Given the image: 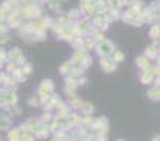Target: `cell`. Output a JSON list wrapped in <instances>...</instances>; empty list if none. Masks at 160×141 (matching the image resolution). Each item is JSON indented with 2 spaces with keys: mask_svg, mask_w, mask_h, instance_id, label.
<instances>
[{
  "mask_svg": "<svg viewBox=\"0 0 160 141\" xmlns=\"http://www.w3.org/2000/svg\"><path fill=\"white\" fill-rule=\"evenodd\" d=\"M152 141H160V136H155L153 137V140Z\"/></svg>",
  "mask_w": 160,
  "mask_h": 141,
  "instance_id": "cell-37",
  "label": "cell"
},
{
  "mask_svg": "<svg viewBox=\"0 0 160 141\" xmlns=\"http://www.w3.org/2000/svg\"><path fill=\"white\" fill-rule=\"evenodd\" d=\"M82 11L86 16H91L96 11V2L91 0H82Z\"/></svg>",
  "mask_w": 160,
  "mask_h": 141,
  "instance_id": "cell-2",
  "label": "cell"
},
{
  "mask_svg": "<svg viewBox=\"0 0 160 141\" xmlns=\"http://www.w3.org/2000/svg\"><path fill=\"white\" fill-rule=\"evenodd\" d=\"M8 140L10 141H20V133L18 130H13L8 133Z\"/></svg>",
  "mask_w": 160,
  "mask_h": 141,
  "instance_id": "cell-22",
  "label": "cell"
},
{
  "mask_svg": "<svg viewBox=\"0 0 160 141\" xmlns=\"http://www.w3.org/2000/svg\"><path fill=\"white\" fill-rule=\"evenodd\" d=\"M7 58L10 59V61H13V62H21V64H24V57H22V54H21V51H20V48H14V50H11L10 52L7 54Z\"/></svg>",
  "mask_w": 160,
  "mask_h": 141,
  "instance_id": "cell-5",
  "label": "cell"
},
{
  "mask_svg": "<svg viewBox=\"0 0 160 141\" xmlns=\"http://www.w3.org/2000/svg\"><path fill=\"white\" fill-rule=\"evenodd\" d=\"M112 59L118 64V62H122L124 61V54L121 52V51H114L112 52Z\"/></svg>",
  "mask_w": 160,
  "mask_h": 141,
  "instance_id": "cell-20",
  "label": "cell"
},
{
  "mask_svg": "<svg viewBox=\"0 0 160 141\" xmlns=\"http://www.w3.org/2000/svg\"><path fill=\"white\" fill-rule=\"evenodd\" d=\"M11 127V122L7 117H2L0 116V130H7Z\"/></svg>",
  "mask_w": 160,
  "mask_h": 141,
  "instance_id": "cell-12",
  "label": "cell"
},
{
  "mask_svg": "<svg viewBox=\"0 0 160 141\" xmlns=\"http://www.w3.org/2000/svg\"><path fill=\"white\" fill-rule=\"evenodd\" d=\"M101 68L105 72H112V71H115V68H117V62L114 61L112 58L102 57V59H101Z\"/></svg>",
  "mask_w": 160,
  "mask_h": 141,
  "instance_id": "cell-3",
  "label": "cell"
},
{
  "mask_svg": "<svg viewBox=\"0 0 160 141\" xmlns=\"http://www.w3.org/2000/svg\"><path fill=\"white\" fill-rule=\"evenodd\" d=\"M20 141H32V136L30 133H25L24 136L20 137Z\"/></svg>",
  "mask_w": 160,
  "mask_h": 141,
  "instance_id": "cell-29",
  "label": "cell"
},
{
  "mask_svg": "<svg viewBox=\"0 0 160 141\" xmlns=\"http://www.w3.org/2000/svg\"><path fill=\"white\" fill-rule=\"evenodd\" d=\"M97 51H98V54L101 57H110L111 54L114 52V47H112V44L111 42H108V41H101V42H98V45H97Z\"/></svg>",
  "mask_w": 160,
  "mask_h": 141,
  "instance_id": "cell-1",
  "label": "cell"
},
{
  "mask_svg": "<svg viewBox=\"0 0 160 141\" xmlns=\"http://www.w3.org/2000/svg\"><path fill=\"white\" fill-rule=\"evenodd\" d=\"M69 17H70V19H79V17H80V11L79 10H70L69 11Z\"/></svg>",
  "mask_w": 160,
  "mask_h": 141,
  "instance_id": "cell-27",
  "label": "cell"
},
{
  "mask_svg": "<svg viewBox=\"0 0 160 141\" xmlns=\"http://www.w3.org/2000/svg\"><path fill=\"white\" fill-rule=\"evenodd\" d=\"M107 3L111 6V8H114V10H119L122 6V0H107Z\"/></svg>",
  "mask_w": 160,
  "mask_h": 141,
  "instance_id": "cell-16",
  "label": "cell"
},
{
  "mask_svg": "<svg viewBox=\"0 0 160 141\" xmlns=\"http://www.w3.org/2000/svg\"><path fill=\"white\" fill-rule=\"evenodd\" d=\"M4 59H7V54L4 52V50H0V61H4Z\"/></svg>",
  "mask_w": 160,
  "mask_h": 141,
  "instance_id": "cell-33",
  "label": "cell"
},
{
  "mask_svg": "<svg viewBox=\"0 0 160 141\" xmlns=\"http://www.w3.org/2000/svg\"><path fill=\"white\" fill-rule=\"evenodd\" d=\"M82 123H84V124H87V126H93V123H94V120L91 119V117H84V119L82 120Z\"/></svg>",
  "mask_w": 160,
  "mask_h": 141,
  "instance_id": "cell-30",
  "label": "cell"
},
{
  "mask_svg": "<svg viewBox=\"0 0 160 141\" xmlns=\"http://www.w3.org/2000/svg\"><path fill=\"white\" fill-rule=\"evenodd\" d=\"M150 37L152 38H156V40H159L160 38V28H159V25H153L152 28H150Z\"/></svg>",
  "mask_w": 160,
  "mask_h": 141,
  "instance_id": "cell-17",
  "label": "cell"
},
{
  "mask_svg": "<svg viewBox=\"0 0 160 141\" xmlns=\"http://www.w3.org/2000/svg\"><path fill=\"white\" fill-rule=\"evenodd\" d=\"M145 55H146V58H149V59L156 58V57H158V51L155 50V47H148L146 50H145Z\"/></svg>",
  "mask_w": 160,
  "mask_h": 141,
  "instance_id": "cell-13",
  "label": "cell"
},
{
  "mask_svg": "<svg viewBox=\"0 0 160 141\" xmlns=\"http://www.w3.org/2000/svg\"><path fill=\"white\" fill-rule=\"evenodd\" d=\"M122 3H124L125 6H129V7H132L133 4H136V0H122Z\"/></svg>",
  "mask_w": 160,
  "mask_h": 141,
  "instance_id": "cell-31",
  "label": "cell"
},
{
  "mask_svg": "<svg viewBox=\"0 0 160 141\" xmlns=\"http://www.w3.org/2000/svg\"><path fill=\"white\" fill-rule=\"evenodd\" d=\"M0 141H3V140H2V136H0Z\"/></svg>",
  "mask_w": 160,
  "mask_h": 141,
  "instance_id": "cell-41",
  "label": "cell"
},
{
  "mask_svg": "<svg viewBox=\"0 0 160 141\" xmlns=\"http://www.w3.org/2000/svg\"><path fill=\"white\" fill-rule=\"evenodd\" d=\"M148 97L152 100H160V88L159 86L150 89V90L148 92Z\"/></svg>",
  "mask_w": 160,
  "mask_h": 141,
  "instance_id": "cell-10",
  "label": "cell"
},
{
  "mask_svg": "<svg viewBox=\"0 0 160 141\" xmlns=\"http://www.w3.org/2000/svg\"><path fill=\"white\" fill-rule=\"evenodd\" d=\"M76 86H78V80H76L75 78H73V76L66 78V88H72V89H75Z\"/></svg>",
  "mask_w": 160,
  "mask_h": 141,
  "instance_id": "cell-21",
  "label": "cell"
},
{
  "mask_svg": "<svg viewBox=\"0 0 160 141\" xmlns=\"http://www.w3.org/2000/svg\"><path fill=\"white\" fill-rule=\"evenodd\" d=\"M8 41V35L6 33H0V44H6Z\"/></svg>",
  "mask_w": 160,
  "mask_h": 141,
  "instance_id": "cell-28",
  "label": "cell"
},
{
  "mask_svg": "<svg viewBox=\"0 0 160 141\" xmlns=\"http://www.w3.org/2000/svg\"><path fill=\"white\" fill-rule=\"evenodd\" d=\"M72 68H73V64L72 62H65L63 65L61 67V73H63V75H68V73H70L72 72Z\"/></svg>",
  "mask_w": 160,
  "mask_h": 141,
  "instance_id": "cell-14",
  "label": "cell"
},
{
  "mask_svg": "<svg viewBox=\"0 0 160 141\" xmlns=\"http://www.w3.org/2000/svg\"><path fill=\"white\" fill-rule=\"evenodd\" d=\"M136 65H138L139 68H142V69L148 71L150 68V62H149V58H146V57H139L138 59H136Z\"/></svg>",
  "mask_w": 160,
  "mask_h": 141,
  "instance_id": "cell-8",
  "label": "cell"
},
{
  "mask_svg": "<svg viewBox=\"0 0 160 141\" xmlns=\"http://www.w3.org/2000/svg\"><path fill=\"white\" fill-rule=\"evenodd\" d=\"M96 10L100 11V13H101V11H105L107 10V2H105V0H97L96 2Z\"/></svg>",
  "mask_w": 160,
  "mask_h": 141,
  "instance_id": "cell-15",
  "label": "cell"
},
{
  "mask_svg": "<svg viewBox=\"0 0 160 141\" xmlns=\"http://www.w3.org/2000/svg\"><path fill=\"white\" fill-rule=\"evenodd\" d=\"M152 79H153V75L150 73L149 71H146V72H145V73L142 75V78H141V80L145 83V85H148V83H150V82H152Z\"/></svg>",
  "mask_w": 160,
  "mask_h": 141,
  "instance_id": "cell-18",
  "label": "cell"
},
{
  "mask_svg": "<svg viewBox=\"0 0 160 141\" xmlns=\"http://www.w3.org/2000/svg\"><path fill=\"white\" fill-rule=\"evenodd\" d=\"M87 57H88V55L86 54V51L83 50V48H82V50L79 48V50L75 52V55H73V61H72V62H73V64L83 65V62L86 61V58H87Z\"/></svg>",
  "mask_w": 160,
  "mask_h": 141,
  "instance_id": "cell-6",
  "label": "cell"
},
{
  "mask_svg": "<svg viewBox=\"0 0 160 141\" xmlns=\"http://www.w3.org/2000/svg\"><path fill=\"white\" fill-rule=\"evenodd\" d=\"M94 25H96V28H98V30H107L108 21L105 19H102V17L97 16L96 19H94Z\"/></svg>",
  "mask_w": 160,
  "mask_h": 141,
  "instance_id": "cell-7",
  "label": "cell"
},
{
  "mask_svg": "<svg viewBox=\"0 0 160 141\" xmlns=\"http://www.w3.org/2000/svg\"><path fill=\"white\" fill-rule=\"evenodd\" d=\"M7 71L8 72H11V71H16V65H14V62H13V64H10V65H8V67H7Z\"/></svg>",
  "mask_w": 160,
  "mask_h": 141,
  "instance_id": "cell-35",
  "label": "cell"
},
{
  "mask_svg": "<svg viewBox=\"0 0 160 141\" xmlns=\"http://www.w3.org/2000/svg\"><path fill=\"white\" fill-rule=\"evenodd\" d=\"M158 65L160 67V58H158Z\"/></svg>",
  "mask_w": 160,
  "mask_h": 141,
  "instance_id": "cell-39",
  "label": "cell"
},
{
  "mask_svg": "<svg viewBox=\"0 0 160 141\" xmlns=\"http://www.w3.org/2000/svg\"><path fill=\"white\" fill-rule=\"evenodd\" d=\"M7 31V25L6 24H0V33H6Z\"/></svg>",
  "mask_w": 160,
  "mask_h": 141,
  "instance_id": "cell-36",
  "label": "cell"
},
{
  "mask_svg": "<svg viewBox=\"0 0 160 141\" xmlns=\"http://www.w3.org/2000/svg\"><path fill=\"white\" fill-rule=\"evenodd\" d=\"M0 67H2V61H0Z\"/></svg>",
  "mask_w": 160,
  "mask_h": 141,
  "instance_id": "cell-42",
  "label": "cell"
},
{
  "mask_svg": "<svg viewBox=\"0 0 160 141\" xmlns=\"http://www.w3.org/2000/svg\"><path fill=\"white\" fill-rule=\"evenodd\" d=\"M20 24H21V16H20V14L8 16V25H10V27H18Z\"/></svg>",
  "mask_w": 160,
  "mask_h": 141,
  "instance_id": "cell-9",
  "label": "cell"
},
{
  "mask_svg": "<svg viewBox=\"0 0 160 141\" xmlns=\"http://www.w3.org/2000/svg\"><path fill=\"white\" fill-rule=\"evenodd\" d=\"M80 122H82V120H80V117L78 114H69V116H68V124L69 126H78Z\"/></svg>",
  "mask_w": 160,
  "mask_h": 141,
  "instance_id": "cell-11",
  "label": "cell"
},
{
  "mask_svg": "<svg viewBox=\"0 0 160 141\" xmlns=\"http://www.w3.org/2000/svg\"><path fill=\"white\" fill-rule=\"evenodd\" d=\"M39 2H48V0H39Z\"/></svg>",
  "mask_w": 160,
  "mask_h": 141,
  "instance_id": "cell-40",
  "label": "cell"
},
{
  "mask_svg": "<svg viewBox=\"0 0 160 141\" xmlns=\"http://www.w3.org/2000/svg\"><path fill=\"white\" fill-rule=\"evenodd\" d=\"M82 105H83V102L79 99H73L70 102V107H73V109H82Z\"/></svg>",
  "mask_w": 160,
  "mask_h": 141,
  "instance_id": "cell-24",
  "label": "cell"
},
{
  "mask_svg": "<svg viewBox=\"0 0 160 141\" xmlns=\"http://www.w3.org/2000/svg\"><path fill=\"white\" fill-rule=\"evenodd\" d=\"M53 90V82L52 80H42L41 86H39V96L41 95H49Z\"/></svg>",
  "mask_w": 160,
  "mask_h": 141,
  "instance_id": "cell-4",
  "label": "cell"
},
{
  "mask_svg": "<svg viewBox=\"0 0 160 141\" xmlns=\"http://www.w3.org/2000/svg\"><path fill=\"white\" fill-rule=\"evenodd\" d=\"M4 97H6V103L7 105H14L17 102V96L14 93H6Z\"/></svg>",
  "mask_w": 160,
  "mask_h": 141,
  "instance_id": "cell-19",
  "label": "cell"
},
{
  "mask_svg": "<svg viewBox=\"0 0 160 141\" xmlns=\"http://www.w3.org/2000/svg\"><path fill=\"white\" fill-rule=\"evenodd\" d=\"M2 82H4V76H3V75L0 73V83H2Z\"/></svg>",
  "mask_w": 160,
  "mask_h": 141,
  "instance_id": "cell-38",
  "label": "cell"
},
{
  "mask_svg": "<svg viewBox=\"0 0 160 141\" xmlns=\"http://www.w3.org/2000/svg\"><path fill=\"white\" fill-rule=\"evenodd\" d=\"M59 3L58 2H51V8H52V10H59Z\"/></svg>",
  "mask_w": 160,
  "mask_h": 141,
  "instance_id": "cell-32",
  "label": "cell"
},
{
  "mask_svg": "<svg viewBox=\"0 0 160 141\" xmlns=\"http://www.w3.org/2000/svg\"><path fill=\"white\" fill-rule=\"evenodd\" d=\"M82 110L84 111V113H91L93 111V105L91 103H88V102H83V105H82Z\"/></svg>",
  "mask_w": 160,
  "mask_h": 141,
  "instance_id": "cell-23",
  "label": "cell"
},
{
  "mask_svg": "<svg viewBox=\"0 0 160 141\" xmlns=\"http://www.w3.org/2000/svg\"><path fill=\"white\" fill-rule=\"evenodd\" d=\"M118 141H122V140H118Z\"/></svg>",
  "mask_w": 160,
  "mask_h": 141,
  "instance_id": "cell-43",
  "label": "cell"
},
{
  "mask_svg": "<svg viewBox=\"0 0 160 141\" xmlns=\"http://www.w3.org/2000/svg\"><path fill=\"white\" fill-rule=\"evenodd\" d=\"M41 123H44V124H49V123H52V116H51L49 113H45L44 116H42Z\"/></svg>",
  "mask_w": 160,
  "mask_h": 141,
  "instance_id": "cell-25",
  "label": "cell"
},
{
  "mask_svg": "<svg viewBox=\"0 0 160 141\" xmlns=\"http://www.w3.org/2000/svg\"><path fill=\"white\" fill-rule=\"evenodd\" d=\"M7 103H6V97L2 96V93H0V107H3V106H6Z\"/></svg>",
  "mask_w": 160,
  "mask_h": 141,
  "instance_id": "cell-34",
  "label": "cell"
},
{
  "mask_svg": "<svg viewBox=\"0 0 160 141\" xmlns=\"http://www.w3.org/2000/svg\"><path fill=\"white\" fill-rule=\"evenodd\" d=\"M22 73H25V75H30L31 73V71H32V67H31L30 64H25L24 62V65H22Z\"/></svg>",
  "mask_w": 160,
  "mask_h": 141,
  "instance_id": "cell-26",
  "label": "cell"
}]
</instances>
